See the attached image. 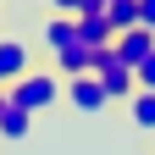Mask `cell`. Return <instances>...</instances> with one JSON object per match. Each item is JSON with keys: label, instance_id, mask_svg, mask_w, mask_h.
Listing matches in <instances>:
<instances>
[{"label": "cell", "instance_id": "6da1fadb", "mask_svg": "<svg viewBox=\"0 0 155 155\" xmlns=\"http://www.w3.org/2000/svg\"><path fill=\"white\" fill-rule=\"evenodd\" d=\"M6 100H11V105H22L28 116L50 111L55 100H61V72H45V67H33L28 78H17V83L6 89Z\"/></svg>", "mask_w": 155, "mask_h": 155}, {"label": "cell", "instance_id": "7a4b0ae2", "mask_svg": "<svg viewBox=\"0 0 155 155\" xmlns=\"http://www.w3.org/2000/svg\"><path fill=\"white\" fill-rule=\"evenodd\" d=\"M94 78H100V89H105V100L116 105V100H133V94H139V83H133V67H122L116 61V50L105 45V50H94Z\"/></svg>", "mask_w": 155, "mask_h": 155}, {"label": "cell", "instance_id": "3957f363", "mask_svg": "<svg viewBox=\"0 0 155 155\" xmlns=\"http://www.w3.org/2000/svg\"><path fill=\"white\" fill-rule=\"evenodd\" d=\"M61 94H67V105L72 111H83V116H100L111 100H105V89H100V78H67V83H61Z\"/></svg>", "mask_w": 155, "mask_h": 155}, {"label": "cell", "instance_id": "277c9868", "mask_svg": "<svg viewBox=\"0 0 155 155\" xmlns=\"http://www.w3.org/2000/svg\"><path fill=\"white\" fill-rule=\"evenodd\" d=\"M111 50H116V61H122V67L139 72L150 55H155V33H150V28H127V33H116V39H111Z\"/></svg>", "mask_w": 155, "mask_h": 155}, {"label": "cell", "instance_id": "5b68a950", "mask_svg": "<svg viewBox=\"0 0 155 155\" xmlns=\"http://www.w3.org/2000/svg\"><path fill=\"white\" fill-rule=\"evenodd\" d=\"M55 67H61V83H67V78H89L94 72V45H89L83 33H72L67 45L55 50Z\"/></svg>", "mask_w": 155, "mask_h": 155}, {"label": "cell", "instance_id": "8992f818", "mask_svg": "<svg viewBox=\"0 0 155 155\" xmlns=\"http://www.w3.org/2000/svg\"><path fill=\"white\" fill-rule=\"evenodd\" d=\"M33 72V45L28 39H0V83H17V78H28Z\"/></svg>", "mask_w": 155, "mask_h": 155}, {"label": "cell", "instance_id": "52a82bcc", "mask_svg": "<svg viewBox=\"0 0 155 155\" xmlns=\"http://www.w3.org/2000/svg\"><path fill=\"white\" fill-rule=\"evenodd\" d=\"M28 133H33V116H28L22 105H11L6 94H0V139H6V144H22Z\"/></svg>", "mask_w": 155, "mask_h": 155}, {"label": "cell", "instance_id": "ba28073f", "mask_svg": "<svg viewBox=\"0 0 155 155\" xmlns=\"http://www.w3.org/2000/svg\"><path fill=\"white\" fill-rule=\"evenodd\" d=\"M127 122L133 127H139V133H155V94H133V100H127Z\"/></svg>", "mask_w": 155, "mask_h": 155}, {"label": "cell", "instance_id": "9c48e42d", "mask_svg": "<svg viewBox=\"0 0 155 155\" xmlns=\"http://www.w3.org/2000/svg\"><path fill=\"white\" fill-rule=\"evenodd\" d=\"M105 22H111V33L144 28V22H139V0H116V6H105Z\"/></svg>", "mask_w": 155, "mask_h": 155}, {"label": "cell", "instance_id": "30bf717a", "mask_svg": "<svg viewBox=\"0 0 155 155\" xmlns=\"http://www.w3.org/2000/svg\"><path fill=\"white\" fill-rule=\"evenodd\" d=\"M72 33H78V22H72V17H50V22H45V45H50V55L61 50Z\"/></svg>", "mask_w": 155, "mask_h": 155}, {"label": "cell", "instance_id": "8fae6325", "mask_svg": "<svg viewBox=\"0 0 155 155\" xmlns=\"http://www.w3.org/2000/svg\"><path fill=\"white\" fill-rule=\"evenodd\" d=\"M78 33H83V39H89L94 50H105L111 39H116V33H111V22H105V17H94V22H78Z\"/></svg>", "mask_w": 155, "mask_h": 155}, {"label": "cell", "instance_id": "7c38bea8", "mask_svg": "<svg viewBox=\"0 0 155 155\" xmlns=\"http://www.w3.org/2000/svg\"><path fill=\"white\" fill-rule=\"evenodd\" d=\"M133 83H139V89H144V94H155V55H150V61H144V67H139V72H133Z\"/></svg>", "mask_w": 155, "mask_h": 155}, {"label": "cell", "instance_id": "4fadbf2b", "mask_svg": "<svg viewBox=\"0 0 155 155\" xmlns=\"http://www.w3.org/2000/svg\"><path fill=\"white\" fill-rule=\"evenodd\" d=\"M45 6H50L55 17H78V0H45Z\"/></svg>", "mask_w": 155, "mask_h": 155}, {"label": "cell", "instance_id": "5bb4252c", "mask_svg": "<svg viewBox=\"0 0 155 155\" xmlns=\"http://www.w3.org/2000/svg\"><path fill=\"white\" fill-rule=\"evenodd\" d=\"M139 22H144V28L155 33V0H139Z\"/></svg>", "mask_w": 155, "mask_h": 155}, {"label": "cell", "instance_id": "9a60e30c", "mask_svg": "<svg viewBox=\"0 0 155 155\" xmlns=\"http://www.w3.org/2000/svg\"><path fill=\"white\" fill-rule=\"evenodd\" d=\"M100 6H116V0H100Z\"/></svg>", "mask_w": 155, "mask_h": 155}, {"label": "cell", "instance_id": "2e32d148", "mask_svg": "<svg viewBox=\"0 0 155 155\" xmlns=\"http://www.w3.org/2000/svg\"><path fill=\"white\" fill-rule=\"evenodd\" d=\"M0 94H6V83H0Z\"/></svg>", "mask_w": 155, "mask_h": 155}]
</instances>
